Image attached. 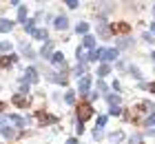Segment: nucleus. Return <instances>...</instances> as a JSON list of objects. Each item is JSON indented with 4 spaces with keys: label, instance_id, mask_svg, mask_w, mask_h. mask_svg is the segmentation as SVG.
<instances>
[{
    "label": "nucleus",
    "instance_id": "1",
    "mask_svg": "<svg viewBox=\"0 0 155 144\" xmlns=\"http://www.w3.org/2000/svg\"><path fill=\"white\" fill-rule=\"evenodd\" d=\"M93 113H95V111H93V104L87 102V100H82L80 104H75V118H78V122H82V124H84L87 120L93 118Z\"/></svg>",
    "mask_w": 155,
    "mask_h": 144
},
{
    "label": "nucleus",
    "instance_id": "2",
    "mask_svg": "<svg viewBox=\"0 0 155 144\" xmlns=\"http://www.w3.org/2000/svg\"><path fill=\"white\" fill-rule=\"evenodd\" d=\"M33 118H36V122H38L40 126H45V124H55V122H58L55 115L47 113V111H36V113H33Z\"/></svg>",
    "mask_w": 155,
    "mask_h": 144
},
{
    "label": "nucleus",
    "instance_id": "3",
    "mask_svg": "<svg viewBox=\"0 0 155 144\" xmlns=\"http://www.w3.org/2000/svg\"><path fill=\"white\" fill-rule=\"evenodd\" d=\"M11 104H13V106H18V109H29V104H31V95L13 93V95H11Z\"/></svg>",
    "mask_w": 155,
    "mask_h": 144
},
{
    "label": "nucleus",
    "instance_id": "4",
    "mask_svg": "<svg viewBox=\"0 0 155 144\" xmlns=\"http://www.w3.org/2000/svg\"><path fill=\"white\" fill-rule=\"evenodd\" d=\"M89 89H91V78L89 75H82L80 80H78V93H80L82 100L89 95Z\"/></svg>",
    "mask_w": 155,
    "mask_h": 144
},
{
    "label": "nucleus",
    "instance_id": "5",
    "mask_svg": "<svg viewBox=\"0 0 155 144\" xmlns=\"http://www.w3.org/2000/svg\"><path fill=\"white\" fill-rule=\"evenodd\" d=\"M53 64V67H58L60 71H67V58H64V53L62 51H53V55H51V60H49Z\"/></svg>",
    "mask_w": 155,
    "mask_h": 144
},
{
    "label": "nucleus",
    "instance_id": "6",
    "mask_svg": "<svg viewBox=\"0 0 155 144\" xmlns=\"http://www.w3.org/2000/svg\"><path fill=\"white\" fill-rule=\"evenodd\" d=\"M47 80H49V82H55V84L67 86V84H69V75H67V71H58V73H49V75H47Z\"/></svg>",
    "mask_w": 155,
    "mask_h": 144
},
{
    "label": "nucleus",
    "instance_id": "7",
    "mask_svg": "<svg viewBox=\"0 0 155 144\" xmlns=\"http://www.w3.org/2000/svg\"><path fill=\"white\" fill-rule=\"evenodd\" d=\"M109 31L111 33H131V25L129 22H109Z\"/></svg>",
    "mask_w": 155,
    "mask_h": 144
},
{
    "label": "nucleus",
    "instance_id": "8",
    "mask_svg": "<svg viewBox=\"0 0 155 144\" xmlns=\"http://www.w3.org/2000/svg\"><path fill=\"white\" fill-rule=\"evenodd\" d=\"M0 135H2L5 140H16V138H20V131L16 126H9V124H5L2 129H0Z\"/></svg>",
    "mask_w": 155,
    "mask_h": 144
},
{
    "label": "nucleus",
    "instance_id": "9",
    "mask_svg": "<svg viewBox=\"0 0 155 144\" xmlns=\"http://www.w3.org/2000/svg\"><path fill=\"white\" fill-rule=\"evenodd\" d=\"M117 55H120V51L113 47V49H104V53H102V64H111V62H115L117 60Z\"/></svg>",
    "mask_w": 155,
    "mask_h": 144
},
{
    "label": "nucleus",
    "instance_id": "10",
    "mask_svg": "<svg viewBox=\"0 0 155 144\" xmlns=\"http://www.w3.org/2000/svg\"><path fill=\"white\" fill-rule=\"evenodd\" d=\"M53 49H55V42H53V40H47L45 45H42V49H40V58H45V60H51Z\"/></svg>",
    "mask_w": 155,
    "mask_h": 144
},
{
    "label": "nucleus",
    "instance_id": "11",
    "mask_svg": "<svg viewBox=\"0 0 155 144\" xmlns=\"http://www.w3.org/2000/svg\"><path fill=\"white\" fill-rule=\"evenodd\" d=\"M25 80L29 82V84H38L40 75H38V69L33 67V64H31V67H27V69H25Z\"/></svg>",
    "mask_w": 155,
    "mask_h": 144
},
{
    "label": "nucleus",
    "instance_id": "12",
    "mask_svg": "<svg viewBox=\"0 0 155 144\" xmlns=\"http://www.w3.org/2000/svg\"><path fill=\"white\" fill-rule=\"evenodd\" d=\"M18 62V53H5V55H0V67L2 69H9L11 64H16Z\"/></svg>",
    "mask_w": 155,
    "mask_h": 144
},
{
    "label": "nucleus",
    "instance_id": "13",
    "mask_svg": "<svg viewBox=\"0 0 155 144\" xmlns=\"http://www.w3.org/2000/svg\"><path fill=\"white\" fill-rule=\"evenodd\" d=\"M53 27L58 29V31H67V29H69V18L64 16V13L55 16V18H53Z\"/></svg>",
    "mask_w": 155,
    "mask_h": 144
},
{
    "label": "nucleus",
    "instance_id": "14",
    "mask_svg": "<svg viewBox=\"0 0 155 144\" xmlns=\"http://www.w3.org/2000/svg\"><path fill=\"white\" fill-rule=\"evenodd\" d=\"M102 53H104V47H95L93 51L87 53V62H100L102 60Z\"/></svg>",
    "mask_w": 155,
    "mask_h": 144
},
{
    "label": "nucleus",
    "instance_id": "15",
    "mask_svg": "<svg viewBox=\"0 0 155 144\" xmlns=\"http://www.w3.org/2000/svg\"><path fill=\"white\" fill-rule=\"evenodd\" d=\"M87 69H89V67H87V62H78L75 67L71 69V75H73V78H78V80H80L82 75H87Z\"/></svg>",
    "mask_w": 155,
    "mask_h": 144
},
{
    "label": "nucleus",
    "instance_id": "16",
    "mask_svg": "<svg viewBox=\"0 0 155 144\" xmlns=\"http://www.w3.org/2000/svg\"><path fill=\"white\" fill-rule=\"evenodd\" d=\"M104 100L109 102V106H120V102H122V95H120V93H113V91H109L107 95H104Z\"/></svg>",
    "mask_w": 155,
    "mask_h": 144
},
{
    "label": "nucleus",
    "instance_id": "17",
    "mask_svg": "<svg viewBox=\"0 0 155 144\" xmlns=\"http://www.w3.org/2000/svg\"><path fill=\"white\" fill-rule=\"evenodd\" d=\"M135 45H133V40L129 38V35H124V38H117V51H122V49H133Z\"/></svg>",
    "mask_w": 155,
    "mask_h": 144
},
{
    "label": "nucleus",
    "instance_id": "18",
    "mask_svg": "<svg viewBox=\"0 0 155 144\" xmlns=\"http://www.w3.org/2000/svg\"><path fill=\"white\" fill-rule=\"evenodd\" d=\"M126 69H129V75L133 78V80L142 82V69H140V67H135V64H129Z\"/></svg>",
    "mask_w": 155,
    "mask_h": 144
},
{
    "label": "nucleus",
    "instance_id": "19",
    "mask_svg": "<svg viewBox=\"0 0 155 144\" xmlns=\"http://www.w3.org/2000/svg\"><path fill=\"white\" fill-rule=\"evenodd\" d=\"M82 49H91V51H93V49H95V38H93V35H82Z\"/></svg>",
    "mask_w": 155,
    "mask_h": 144
},
{
    "label": "nucleus",
    "instance_id": "20",
    "mask_svg": "<svg viewBox=\"0 0 155 144\" xmlns=\"http://www.w3.org/2000/svg\"><path fill=\"white\" fill-rule=\"evenodd\" d=\"M13 29V20L9 18H0V33H9Z\"/></svg>",
    "mask_w": 155,
    "mask_h": 144
},
{
    "label": "nucleus",
    "instance_id": "21",
    "mask_svg": "<svg viewBox=\"0 0 155 144\" xmlns=\"http://www.w3.org/2000/svg\"><path fill=\"white\" fill-rule=\"evenodd\" d=\"M95 73H97V78H100V80H104V78L111 73V64H102V62H100V67H97Z\"/></svg>",
    "mask_w": 155,
    "mask_h": 144
},
{
    "label": "nucleus",
    "instance_id": "22",
    "mask_svg": "<svg viewBox=\"0 0 155 144\" xmlns=\"http://www.w3.org/2000/svg\"><path fill=\"white\" fill-rule=\"evenodd\" d=\"M75 33H80V35L89 33V22H87V20H80V22L75 25Z\"/></svg>",
    "mask_w": 155,
    "mask_h": 144
},
{
    "label": "nucleus",
    "instance_id": "23",
    "mask_svg": "<svg viewBox=\"0 0 155 144\" xmlns=\"http://www.w3.org/2000/svg\"><path fill=\"white\" fill-rule=\"evenodd\" d=\"M31 38H36V40H49V31H47V29H36V31H33L31 33Z\"/></svg>",
    "mask_w": 155,
    "mask_h": 144
},
{
    "label": "nucleus",
    "instance_id": "24",
    "mask_svg": "<svg viewBox=\"0 0 155 144\" xmlns=\"http://www.w3.org/2000/svg\"><path fill=\"white\" fill-rule=\"evenodd\" d=\"M27 11H29V7H25V5H20L18 7V20H20V22H27Z\"/></svg>",
    "mask_w": 155,
    "mask_h": 144
},
{
    "label": "nucleus",
    "instance_id": "25",
    "mask_svg": "<svg viewBox=\"0 0 155 144\" xmlns=\"http://www.w3.org/2000/svg\"><path fill=\"white\" fill-rule=\"evenodd\" d=\"M62 100H64V104L73 106V104H75V91H67V93H64V98H62Z\"/></svg>",
    "mask_w": 155,
    "mask_h": 144
},
{
    "label": "nucleus",
    "instance_id": "26",
    "mask_svg": "<svg viewBox=\"0 0 155 144\" xmlns=\"http://www.w3.org/2000/svg\"><path fill=\"white\" fill-rule=\"evenodd\" d=\"M11 40H0V51H2V55L5 53H11Z\"/></svg>",
    "mask_w": 155,
    "mask_h": 144
},
{
    "label": "nucleus",
    "instance_id": "27",
    "mask_svg": "<svg viewBox=\"0 0 155 144\" xmlns=\"http://www.w3.org/2000/svg\"><path fill=\"white\" fill-rule=\"evenodd\" d=\"M129 144H144V135L142 133H135L129 138Z\"/></svg>",
    "mask_w": 155,
    "mask_h": 144
},
{
    "label": "nucleus",
    "instance_id": "28",
    "mask_svg": "<svg viewBox=\"0 0 155 144\" xmlns=\"http://www.w3.org/2000/svg\"><path fill=\"white\" fill-rule=\"evenodd\" d=\"M107 122H109V115H100V118L95 120V126L97 129H104V126H107Z\"/></svg>",
    "mask_w": 155,
    "mask_h": 144
},
{
    "label": "nucleus",
    "instance_id": "29",
    "mask_svg": "<svg viewBox=\"0 0 155 144\" xmlns=\"http://www.w3.org/2000/svg\"><path fill=\"white\" fill-rule=\"evenodd\" d=\"M122 113H124V111L120 109V106H109V115H113V118H120Z\"/></svg>",
    "mask_w": 155,
    "mask_h": 144
},
{
    "label": "nucleus",
    "instance_id": "30",
    "mask_svg": "<svg viewBox=\"0 0 155 144\" xmlns=\"http://www.w3.org/2000/svg\"><path fill=\"white\" fill-rule=\"evenodd\" d=\"M104 93V95H107V93H109V86H107V82H104V80H97V93Z\"/></svg>",
    "mask_w": 155,
    "mask_h": 144
},
{
    "label": "nucleus",
    "instance_id": "31",
    "mask_svg": "<svg viewBox=\"0 0 155 144\" xmlns=\"http://www.w3.org/2000/svg\"><path fill=\"white\" fill-rule=\"evenodd\" d=\"M102 138H104V131H102V129H97V126H95V129H93V140H95V142H100Z\"/></svg>",
    "mask_w": 155,
    "mask_h": 144
},
{
    "label": "nucleus",
    "instance_id": "32",
    "mask_svg": "<svg viewBox=\"0 0 155 144\" xmlns=\"http://www.w3.org/2000/svg\"><path fill=\"white\" fill-rule=\"evenodd\" d=\"M144 124L149 126V129L155 124V113H149V115H146V118H144Z\"/></svg>",
    "mask_w": 155,
    "mask_h": 144
},
{
    "label": "nucleus",
    "instance_id": "33",
    "mask_svg": "<svg viewBox=\"0 0 155 144\" xmlns=\"http://www.w3.org/2000/svg\"><path fill=\"white\" fill-rule=\"evenodd\" d=\"M142 40L146 42V45H153V42H155V38H153V35H151L149 31H144V33H142Z\"/></svg>",
    "mask_w": 155,
    "mask_h": 144
},
{
    "label": "nucleus",
    "instance_id": "34",
    "mask_svg": "<svg viewBox=\"0 0 155 144\" xmlns=\"http://www.w3.org/2000/svg\"><path fill=\"white\" fill-rule=\"evenodd\" d=\"M84 131H87V126H84L82 122H78V120H75V133H78V135H82Z\"/></svg>",
    "mask_w": 155,
    "mask_h": 144
},
{
    "label": "nucleus",
    "instance_id": "35",
    "mask_svg": "<svg viewBox=\"0 0 155 144\" xmlns=\"http://www.w3.org/2000/svg\"><path fill=\"white\" fill-rule=\"evenodd\" d=\"M111 140H113V142H115V140H117V142L124 140V133H122V131H113V133H111Z\"/></svg>",
    "mask_w": 155,
    "mask_h": 144
},
{
    "label": "nucleus",
    "instance_id": "36",
    "mask_svg": "<svg viewBox=\"0 0 155 144\" xmlns=\"http://www.w3.org/2000/svg\"><path fill=\"white\" fill-rule=\"evenodd\" d=\"M64 7H69V9H78V7H80V2H78V0H67Z\"/></svg>",
    "mask_w": 155,
    "mask_h": 144
},
{
    "label": "nucleus",
    "instance_id": "37",
    "mask_svg": "<svg viewBox=\"0 0 155 144\" xmlns=\"http://www.w3.org/2000/svg\"><path fill=\"white\" fill-rule=\"evenodd\" d=\"M89 98H91V100H93V102H95V100L100 98V93H97V91H91V93H89Z\"/></svg>",
    "mask_w": 155,
    "mask_h": 144
},
{
    "label": "nucleus",
    "instance_id": "38",
    "mask_svg": "<svg viewBox=\"0 0 155 144\" xmlns=\"http://www.w3.org/2000/svg\"><path fill=\"white\" fill-rule=\"evenodd\" d=\"M5 109H7V102H5V100H0V115H5Z\"/></svg>",
    "mask_w": 155,
    "mask_h": 144
},
{
    "label": "nucleus",
    "instance_id": "39",
    "mask_svg": "<svg viewBox=\"0 0 155 144\" xmlns=\"http://www.w3.org/2000/svg\"><path fill=\"white\" fill-rule=\"evenodd\" d=\"M67 144H80V142H78V138H69V140H67Z\"/></svg>",
    "mask_w": 155,
    "mask_h": 144
},
{
    "label": "nucleus",
    "instance_id": "40",
    "mask_svg": "<svg viewBox=\"0 0 155 144\" xmlns=\"http://www.w3.org/2000/svg\"><path fill=\"white\" fill-rule=\"evenodd\" d=\"M146 91H151V93H155V82H151V84H149V89H146Z\"/></svg>",
    "mask_w": 155,
    "mask_h": 144
},
{
    "label": "nucleus",
    "instance_id": "41",
    "mask_svg": "<svg viewBox=\"0 0 155 144\" xmlns=\"http://www.w3.org/2000/svg\"><path fill=\"white\" fill-rule=\"evenodd\" d=\"M151 35H153V38H155V22H151V31H149Z\"/></svg>",
    "mask_w": 155,
    "mask_h": 144
},
{
    "label": "nucleus",
    "instance_id": "42",
    "mask_svg": "<svg viewBox=\"0 0 155 144\" xmlns=\"http://www.w3.org/2000/svg\"><path fill=\"white\" fill-rule=\"evenodd\" d=\"M151 60H153V64H155V51H153V53H151Z\"/></svg>",
    "mask_w": 155,
    "mask_h": 144
},
{
    "label": "nucleus",
    "instance_id": "43",
    "mask_svg": "<svg viewBox=\"0 0 155 144\" xmlns=\"http://www.w3.org/2000/svg\"><path fill=\"white\" fill-rule=\"evenodd\" d=\"M153 16H155V5H153Z\"/></svg>",
    "mask_w": 155,
    "mask_h": 144
}]
</instances>
